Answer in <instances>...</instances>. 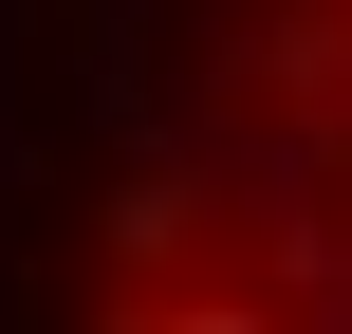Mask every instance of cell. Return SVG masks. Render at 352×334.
Listing matches in <instances>:
<instances>
[{
    "label": "cell",
    "mask_w": 352,
    "mask_h": 334,
    "mask_svg": "<svg viewBox=\"0 0 352 334\" xmlns=\"http://www.w3.org/2000/svg\"><path fill=\"white\" fill-rule=\"evenodd\" d=\"M111 260H186V186H167V167L111 186Z\"/></svg>",
    "instance_id": "1"
}]
</instances>
